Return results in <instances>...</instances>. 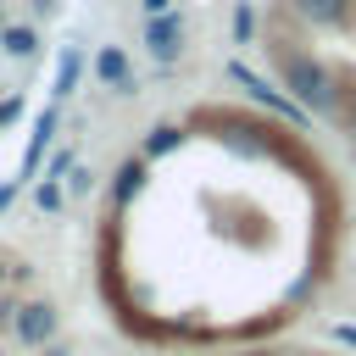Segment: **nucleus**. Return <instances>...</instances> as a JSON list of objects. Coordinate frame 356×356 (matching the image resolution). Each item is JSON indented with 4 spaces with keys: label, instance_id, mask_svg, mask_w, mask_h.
<instances>
[{
    "label": "nucleus",
    "instance_id": "f257e3e1",
    "mask_svg": "<svg viewBox=\"0 0 356 356\" xmlns=\"http://www.w3.org/2000/svg\"><path fill=\"white\" fill-rule=\"evenodd\" d=\"M284 83L295 89V100L306 106V111H339V83H334V72L323 67V61H312V56H284Z\"/></svg>",
    "mask_w": 356,
    "mask_h": 356
},
{
    "label": "nucleus",
    "instance_id": "f03ea898",
    "mask_svg": "<svg viewBox=\"0 0 356 356\" xmlns=\"http://www.w3.org/2000/svg\"><path fill=\"white\" fill-rule=\"evenodd\" d=\"M11 334H17V345L44 350V345L56 339V306H50V300H22L17 317H11Z\"/></svg>",
    "mask_w": 356,
    "mask_h": 356
},
{
    "label": "nucleus",
    "instance_id": "7ed1b4c3",
    "mask_svg": "<svg viewBox=\"0 0 356 356\" xmlns=\"http://www.w3.org/2000/svg\"><path fill=\"white\" fill-rule=\"evenodd\" d=\"M228 78H234V83H245V89H250V95H256L261 106H273L278 117H289V122H306V106H300V100H289V95H278V89H273L267 78H256L250 67H239V61H228Z\"/></svg>",
    "mask_w": 356,
    "mask_h": 356
},
{
    "label": "nucleus",
    "instance_id": "20e7f679",
    "mask_svg": "<svg viewBox=\"0 0 356 356\" xmlns=\"http://www.w3.org/2000/svg\"><path fill=\"white\" fill-rule=\"evenodd\" d=\"M145 44H150L156 61H178V50H184V17L178 11H156L145 22Z\"/></svg>",
    "mask_w": 356,
    "mask_h": 356
},
{
    "label": "nucleus",
    "instance_id": "39448f33",
    "mask_svg": "<svg viewBox=\"0 0 356 356\" xmlns=\"http://www.w3.org/2000/svg\"><path fill=\"white\" fill-rule=\"evenodd\" d=\"M95 78L100 83H111V89H122V95H134L139 83H134V67H128V56L117 50V44H106L100 56H95Z\"/></svg>",
    "mask_w": 356,
    "mask_h": 356
},
{
    "label": "nucleus",
    "instance_id": "423d86ee",
    "mask_svg": "<svg viewBox=\"0 0 356 356\" xmlns=\"http://www.w3.org/2000/svg\"><path fill=\"white\" fill-rule=\"evenodd\" d=\"M56 122H61V117H56V106H44V111L33 117V134H28V150H22V178H28V172L39 167V156L50 150V139H56Z\"/></svg>",
    "mask_w": 356,
    "mask_h": 356
},
{
    "label": "nucleus",
    "instance_id": "0eeeda50",
    "mask_svg": "<svg viewBox=\"0 0 356 356\" xmlns=\"http://www.w3.org/2000/svg\"><path fill=\"white\" fill-rule=\"evenodd\" d=\"M145 178H150V161H145V156H128V161L117 167V178H111V200L128 206V200L145 189Z\"/></svg>",
    "mask_w": 356,
    "mask_h": 356
},
{
    "label": "nucleus",
    "instance_id": "6e6552de",
    "mask_svg": "<svg viewBox=\"0 0 356 356\" xmlns=\"http://www.w3.org/2000/svg\"><path fill=\"white\" fill-rule=\"evenodd\" d=\"M78 72H83V56H78V44H67V50H61V61H56V89H50V95H56V100H67V95L78 89Z\"/></svg>",
    "mask_w": 356,
    "mask_h": 356
},
{
    "label": "nucleus",
    "instance_id": "1a4fd4ad",
    "mask_svg": "<svg viewBox=\"0 0 356 356\" xmlns=\"http://www.w3.org/2000/svg\"><path fill=\"white\" fill-rule=\"evenodd\" d=\"M295 11L306 22H345L350 17V0H295Z\"/></svg>",
    "mask_w": 356,
    "mask_h": 356
},
{
    "label": "nucleus",
    "instance_id": "9d476101",
    "mask_svg": "<svg viewBox=\"0 0 356 356\" xmlns=\"http://www.w3.org/2000/svg\"><path fill=\"white\" fill-rule=\"evenodd\" d=\"M0 50H6V56H33V50H39V33L22 28V22H6V28H0Z\"/></svg>",
    "mask_w": 356,
    "mask_h": 356
},
{
    "label": "nucleus",
    "instance_id": "9b49d317",
    "mask_svg": "<svg viewBox=\"0 0 356 356\" xmlns=\"http://www.w3.org/2000/svg\"><path fill=\"white\" fill-rule=\"evenodd\" d=\"M172 145H178V128H172V122H156V128H150V139H145V150H139V156H145V161H150V156H161V150H172Z\"/></svg>",
    "mask_w": 356,
    "mask_h": 356
},
{
    "label": "nucleus",
    "instance_id": "f8f14e48",
    "mask_svg": "<svg viewBox=\"0 0 356 356\" xmlns=\"http://www.w3.org/2000/svg\"><path fill=\"white\" fill-rule=\"evenodd\" d=\"M33 200H39V211H61V200H67V189H61L56 178H44V184L33 189Z\"/></svg>",
    "mask_w": 356,
    "mask_h": 356
},
{
    "label": "nucleus",
    "instance_id": "ddd939ff",
    "mask_svg": "<svg viewBox=\"0 0 356 356\" xmlns=\"http://www.w3.org/2000/svg\"><path fill=\"white\" fill-rule=\"evenodd\" d=\"M250 28H256V17H250V6H234V39H239V44L250 39Z\"/></svg>",
    "mask_w": 356,
    "mask_h": 356
},
{
    "label": "nucleus",
    "instance_id": "4468645a",
    "mask_svg": "<svg viewBox=\"0 0 356 356\" xmlns=\"http://www.w3.org/2000/svg\"><path fill=\"white\" fill-rule=\"evenodd\" d=\"M89 184H95V172H89V167H72V184H67V195H89Z\"/></svg>",
    "mask_w": 356,
    "mask_h": 356
},
{
    "label": "nucleus",
    "instance_id": "2eb2a0df",
    "mask_svg": "<svg viewBox=\"0 0 356 356\" xmlns=\"http://www.w3.org/2000/svg\"><path fill=\"white\" fill-rule=\"evenodd\" d=\"M67 167H72V150H56V156H50V167H44V178H61Z\"/></svg>",
    "mask_w": 356,
    "mask_h": 356
},
{
    "label": "nucleus",
    "instance_id": "dca6fc26",
    "mask_svg": "<svg viewBox=\"0 0 356 356\" xmlns=\"http://www.w3.org/2000/svg\"><path fill=\"white\" fill-rule=\"evenodd\" d=\"M17 111H22V95H6V100H0V128L17 122Z\"/></svg>",
    "mask_w": 356,
    "mask_h": 356
},
{
    "label": "nucleus",
    "instance_id": "f3484780",
    "mask_svg": "<svg viewBox=\"0 0 356 356\" xmlns=\"http://www.w3.org/2000/svg\"><path fill=\"white\" fill-rule=\"evenodd\" d=\"M11 200H17V178H0V211H6Z\"/></svg>",
    "mask_w": 356,
    "mask_h": 356
},
{
    "label": "nucleus",
    "instance_id": "a211bd4d",
    "mask_svg": "<svg viewBox=\"0 0 356 356\" xmlns=\"http://www.w3.org/2000/svg\"><path fill=\"white\" fill-rule=\"evenodd\" d=\"M334 339H339V345H350V350H356V328H350V323H339V328H334Z\"/></svg>",
    "mask_w": 356,
    "mask_h": 356
},
{
    "label": "nucleus",
    "instance_id": "6ab92c4d",
    "mask_svg": "<svg viewBox=\"0 0 356 356\" xmlns=\"http://www.w3.org/2000/svg\"><path fill=\"white\" fill-rule=\"evenodd\" d=\"M145 11L156 17V11H172V0H145Z\"/></svg>",
    "mask_w": 356,
    "mask_h": 356
},
{
    "label": "nucleus",
    "instance_id": "aec40b11",
    "mask_svg": "<svg viewBox=\"0 0 356 356\" xmlns=\"http://www.w3.org/2000/svg\"><path fill=\"white\" fill-rule=\"evenodd\" d=\"M245 356H278V350H245Z\"/></svg>",
    "mask_w": 356,
    "mask_h": 356
},
{
    "label": "nucleus",
    "instance_id": "412c9836",
    "mask_svg": "<svg viewBox=\"0 0 356 356\" xmlns=\"http://www.w3.org/2000/svg\"><path fill=\"white\" fill-rule=\"evenodd\" d=\"M350 156H356V128H350Z\"/></svg>",
    "mask_w": 356,
    "mask_h": 356
},
{
    "label": "nucleus",
    "instance_id": "4be33fe9",
    "mask_svg": "<svg viewBox=\"0 0 356 356\" xmlns=\"http://www.w3.org/2000/svg\"><path fill=\"white\" fill-rule=\"evenodd\" d=\"M0 289H6V267H0Z\"/></svg>",
    "mask_w": 356,
    "mask_h": 356
},
{
    "label": "nucleus",
    "instance_id": "5701e85b",
    "mask_svg": "<svg viewBox=\"0 0 356 356\" xmlns=\"http://www.w3.org/2000/svg\"><path fill=\"white\" fill-rule=\"evenodd\" d=\"M0 28H6V11H0Z\"/></svg>",
    "mask_w": 356,
    "mask_h": 356
}]
</instances>
